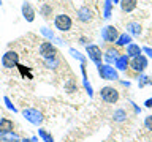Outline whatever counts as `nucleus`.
Wrapping results in <instances>:
<instances>
[{"label":"nucleus","instance_id":"12","mask_svg":"<svg viewBox=\"0 0 152 142\" xmlns=\"http://www.w3.org/2000/svg\"><path fill=\"white\" fill-rule=\"evenodd\" d=\"M22 16L26 19L27 22H32L33 19H35V11H33V8L30 7V3L26 2L22 5Z\"/></svg>","mask_w":152,"mask_h":142},{"label":"nucleus","instance_id":"21","mask_svg":"<svg viewBox=\"0 0 152 142\" xmlns=\"http://www.w3.org/2000/svg\"><path fill=\"white\" fill-rule=\"evenodd\" d=\"M111 7H113V2L111 0H106V3H104V19H109L111 17Z\"/></svg>","mask_w":152,"mask_h":142},{"label":"nucleus","instance_id":"16","mask_svg":"<svg viewBox=\"0 0 152 142\" xmlns=\"http://www.w3.org/2000/svg\"><path fill=\"white\" fill-rule=\"evenodd\" d=\"M141 52H142V49L138 44H135V43H130V44L127 46V55L128 57H138V55H141Z\"/></svg>","mask_w":152,"mask_h":142},{"label":"nucleus","instance_id":"19","mask_svg":"<svg viewBox=\"0 0 152 142\" xmlns=\"http://www.w3.org/2000/svg\"><path fill=\"white\" fill-rule=\"evenodd\" d=\"M132 43V36L128 35V33L125 32V33H121V35H119V38H117V41H116V46H128Z\"/></svg>","mask_w":152,"mask_h":142},{"label":"nucleus","instance_id":"34","mask_svg":"<svg viewBox=\"0 0 152 142\" xmlns=\"http://www.w3.org/2000/svg\"><path fill=\"white\" fill-rule=\"evenodd\" d=\"M111 2H114V3H119V2H121V0H111Z\"/></svg>","mask_w":152,"mask_h":142},{"label":"nucleus","instance_id":"20","mask_svg":"<svg viewBox=\"0 0 152 142\" xmlns=\"http://www.w3.org/2000/svg\"><path fill=\"white\" fill-rule=\"evenodd\" d=\"M113 118H114V122H124L127 118V112L124 111V109H117V111L114 112Z\"/></svg>","mask_w":152,"mask_h":142},{"label":"nucleus","instance_id":"8","mask_svg":"<svg viewBox=\"0 0 152 142\" xmlns=\"http://www.w3.org/2000/svg\"><path fill=\"white\" fill-rule=\"evenodd\" d=\"M130 66L133 71H136V73H142L146 68H147V59L144 55H138V57H133L132 62H130Z\"/></svg>","mask_w":152,"mask_h":142},{"label":"nucleus","instance_id":"17","mask_svg":"<svg viewBox=\"0 0 152 142\" xmlns=\"http://www.w3.org/2000/svg\"><path fill=\"white\" fill-rule=\"evenodd\" d=\"M13 131V122L10 118H0V134Z\"/></svg>","mask_w":152,"mask_h":142},{"label":"nucleus","instance_id":"28","mask_svg":"<svg viewBox=\"0 0 152 142\" xmlns=\"http://www.w3.org/2000/svg\"><path fill=\"white\" fill-rule=\"evenodd\" d=\"M5 104H7V107L10 109V111H13V112H16V107L13 106V103L10 101V98L8 96H5Z\"/></svg>","mask_w":152,"mask_h":142},{"label":"nucleus","instance_id":"7","mask_svg":"<svg viewBox=\"0 0 152 142\" xmlns=\"http://www.w3.org/2000/svg\"><path fill=\"white\" fill-rule=\"evenodd\" d=\"M102 38H103L106 43H116L117 38H119L117 28L114 27V25H106V27L102 30Z\"/></svg>","mask_w":152,"mask_h":142},{"label":"nucleus","instance_id":"11","mask_svg":"<svg viewBox=\"0 0 152 142\" xmlns=\"http://www.w3.org/2000/svg\"><path fill=\"white\" fill-rule=\"evenodd\" d=\"M141 32H142V27H141L140 22H128V24H127V33H128L130 36H132V35H133V36H140Z\"/></svg>","mask_w":152,"mask_h":142},{"label":"nucleus","instance_id":"25","mask_svg":"<svg viewBox=\"0 0 152 142\" xmlns=\"http://www.w3.org/2000/svg\"><path fill=\"white\" fill-rule=\"evenodd\" d=\"M70 54L75 57V59H78V60H81V63H84L86 62V57L84 55H81V52H78L76 49H70Z\"/></svg>","mask_w":152,"mask_h":142},{"label":"nucleus","instance_id":"5","mask_svg":"<svg viewBox=\"0 0 152 142\" xmlns=\"http://www.w3.org/2000/svg\"><path fill=\"white\" fill-rule=\"evenodd\" d=\"M86 51H87V54H89V59L92 60L94 63H97V66L102 65L103 54H102V51H100V47L97 44H87L86 46Z\"/></svg>","mask_w":152,"mask_h":142},{"label":"nucleus","instance_id":"30","mask_svg":"<svg viewBox=\"0 0 152 142\" xmlns=\"http://www.w3.org/2000/svg\"><path fill=\"white\" fill-rule=\"evenodd\" d=\"M66 88H68V92H76V85L73 82H68L66 84Z\"/></svg>","mask_w":152,"mask_h":142},{"label":"nucleus","instance_id":"27","mask_svg":"<svg viewBox=\"0 0 152 142\" xmlns=\"http://www.w3.org/2000/svg\"><path fill=\"white\" fill-rule=\"evenodd\" d=\"M144 126H146V130L152 131V115L146 117V120H144Z\"/></svg>","mask_w":152,"mask_h":142},{"label":"nucleus","instance_id":"2","mask_svg":"<svg viewBox=\"0 0 152 142\" xmlns=\"http://www.w3.org/2000/svg\"><path fill=\"white\" fill-rule=\"evenodd\" d=\"M100 96L104 103H109V104H114L119 99V92L114 87H103L100 90Z\"/></svg>","mask_w":152,"mask_h":142},{"label":"nucleus","instance_id":"29","mask_svg":"<svg viewBox=\"0 0 152 142\" xmlns=\"http://www.w3.org/2000/svg\"><path fill=\"white\" fill-rule=\"evenodd\" d=\"M41 33H43V35H45V36L51 38V40H52V38H56V36H54V33H52V32H49V30H48V28H41Z\"/></svg>","mask_w":152,"mask_h":142},{"label":"nucleus","instance_id":"13","mask_svg":"<svg viewBox=\"0 0 152 142\" xmlns=\"http://www.w3.org/2000/svg\"><path fill=\"white\" fill-rule=\"evenodd\" d=\"M119 5H121V9H122L124 13H132L133 9L136 8L138 0H121Z\"/></svg>","mask_w":152,"mask_h":142},{"label":"nucleus","instance_id":"31","mask_svg":"<svg viewBox=\"0 0 152 142\" xmlns=\"http://www.w3.org/2000/svg\"><path fill=\"white\" fill-rule=\"evenodd\" d=\"M142 51H144L146 54H147V55H149L151 59H152V47H142Z\"/></svg>","mask_w":152,"mask_h":142},{"label":"nucleus","instance_id":"23","mask_svg":"<svg viewBox=\"0 0 152 142\" xmlns=\"http://www.w3.org/2000/svg\"><path fill=\"white\" fill-rule=\"evenodd\" d=\"M45 65L48 66V68H57V65H59V60H57L56 57H54V59H48V60L45 62Z\"/></svg>","mask_w":152,"mask_h":142},{"label":"nucleus","instance_id":"10","mask_svg":"<svg viewBox=\"0 0 152 142\" xmlns=\"http://www.w3.org/2000/svg\"><path fill=\"white\" fill-rule=\"evenodd\" d=\"M76 16L81 22H90L92 21V9L89 7H83L78 9V13H76Z\"/></svg>","mask_w":152,"mask_h":142},{"label":"nucleus","instance_id":"35","mask_svg":"<svg viewBox=\"0 0 152 142\" xmlns=\"http://www.w3.org/2000/svg\"><path fill=\"white\" fill-rule=\"evenodd\" d=\"M0 5H2V0H0Z\"/></svg>","mask_w":152,"mask_h":142},{"label":"nucleus","instance_id":"18","mask_svg":"<svg viewBox=\"0 0 152 142\" xmlns=\"http://www.w3.org/2000/svg\"><path fill=\"white\" fill-rule=\"evenodd\" d=\"M0 141L2 142H19V136L13 131H8V133L0 134Z\"/></svg>","mask_w":152,"mask_h":142},{"label":"nucleus","instance_id":"32","mask_svg":"<svg viewBox=\"0 0 152 142\" xmlns=\"http://www.w3.org/2000/svg\"><path fill=\"white\" fill-rule=\"evenodd\" d=\"M146 107H152V98H149V99H146Z\"/></svg>","mask_w":152,"mask_h":142},{"label":"nucleus","instance_id":"26","mask_svg":"<svg viewBox=\"0 0 152 142\" xmlns=\"http://www.w3.org/2000/svg\"><path fill=\"white\" fill-rule=\"evenodd\" d=\"M51 11H52V8L49 7V5H48V3H45V5H43V8H41V13H43V16H49V14H51Z\"/></svg>","mask_w":152,"mask_h":142},{"label":"nucleus","instance_id":"4","mask_svg":"<svg viewBox=\"0 0 152 142\" xmlns=\"http://www.w3.org/2000/svg\"><path fill=\"white\" fill-rule=\"evenodd\" d=\"M98 74L102 76V79H104V80H117L119 79L117 71L109 65H100L98 66Z\"/></svg>","mask_w":152,"mask_h":142},{"label":"nucleus","instance_id":"24","mask_svg":"<svg viewBox=\"0 0 152 142\" xmlns=\"http://www.w3.org/2000/svg\"><path fill=\"white\" fill-rule=\"evenodd\" d=\"M151 82H152V79H151V78H147V76H140V80H138V85H140V87H144V85L151 84Z\"/></svg>","mask_w":152,"mask_h":142},{"label":"nucleus","instance_id":"3","mask_svg":"<svg viewBox=\"0 0 152 142\" xmlns=\"http://www.w3.org/2000/svg\"><path fill=\"white\" fill-rule=\"evenodd\" d=\"M22 115L26 117V120H28L30 123H33V125H40V123L43 122V114L38 111V109H24L22 111Z\"/></svg>","mask_w":152,"mask_h":142},{"label":"nucleus","instance_id":"14","mask_svg":"<svg viewBox=\"0 0 152 142\" xmlns=\"http://www.w3.org/2000/svg\"><path fill=\"white\" fill-rule=\"evenodd\" d=\"M128 65H130V57L127 54L125 55H119V59L116 60V68L119 71H125L128 68Z\"/></svg>","mask_w":152,"mask_h":142},{"label":"nucleus","instance_id":"33","mask_svg":"<svg viewBox=\"0 0 152 142\" xmlns=\"http://www.w3.org/2000/svg\"><path fill=\"white\" fill-rule=\"evenodd\" d=\"M37 139H35V137H33V139H24V141H21V142H35Z\"/></svg>","mask_w":152,"mask_h":142},{"label":"nucleus","instance_id":"6","mask_svg":"<svg viewBox=\"0 0 152 142\" xmlns=\"http://www.w3.org/2000/svg\"><path fill=\"white\" fill-rule=\"evenodd\" d=\"M18 62H19V55H18V52H14V51L5 52L3 57H2V65L8 70L13 68V66H18Z\"/></svg>","mask_w":152,"mask_h":142},{"label":"nucleus","instance_id":"1","mask_svg":"<svg viewBox=\"0 0 152 142\" xmlns=\"http://www.w3.org/2000/svg\"><path fill=\"white\" fill-rule=\"evenodd\" d=\"M54 24H56V28H59L60 32H68L71 25H73V21H71L68 14H57L54 19Z\"/></svg>","mask_w":152,"mask_h":142},{"label":"nucleus","instance_id":"22","mask_svg":"<svg viewBox=\"0 0 152 142\" xmlns=\"http://www.w3.org/2000/svg\"><path fill=\"white\" fill-rule=\"evenodd\" d=\"M38 134H40V137L45 142H54V139H52V136L51 134H48V133L45 130H38Z\"/></svg>","mask_w":152,"mask_h":142},{"label":"nucleus","instance_id":"15","mask_svg":"<svg viewBox=\"0 0 152 142\" xmlns=\"http://www.w3.org/2000/svg\"><path fill=\"white\" fill-rule=\"evenodd\" d=\"M119 52H117V49H114V47H109V49H106V52H104V60L108 62V65L109 63H113V62H116L117 59H119Z\"/></svg>","mask_w":152,"mask_h":142},{"label":"nucleus","instance_id":"9","mask_svg":"<svg viewBox=\"0 0 152 142\" xmlns=\"http://www.w3.org/2000/svg\"><path fill=\"white\" fill-rule=\"evenodd\" d=\"M40 55L41 57H45V59H54V57L57 55V49L54 47V44H51L49 41H45V43H41V46H40Z\"/></svg>","mask_w":152,"mask_h":142}]
</instances>
